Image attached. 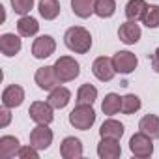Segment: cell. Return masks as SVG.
<instances>
[{
  "label": "cell",
  "instance_id": "22",
  "mask_svg": "<svg viewBox=\"0 0 159 159\" xmlns=\"http://www.w3.org/2000/svg\"><path fill=\"white\" fill-rule=\"evenodd\" d=\"M38 10L45 21H54L60 15V2L58 0H39Z\"/></svg>",
  "mask_w": 159,
  "mask_h": 159
},
{
  "label": "cell",
  "instance_id": "4",
  "mask_svg": "<svg viewBox=\"0 0 159 159\" xmlns=\"http://www.w3.org/2000/svg\"><path fill=\"white\" fill-rule=\"evenodd\" d=\"M152 140H153V139L148 137V135H144L142 131L135 133V135L129 139V150H131V153H133L135 157H140V159L150 157V155L153 153V142H152Z\"/></svg>",
  "mask_w": 159,
  "mask_h": 159
},
{
  "label": "cell",
  "instance_id": "25",
  "mask_svg": "<svg viewBox=\"0 0 159 159\" xmlns=\"http://www.w3.org/2000/svg\"><path fill=\"white\" fill-rule=\"evenodd\" d=\"M101 111H103L107 116H112V114L120 112V111H122V98H120L118 94H114V92L107 94L105 99H103V103H101Z\"/></svg>",
  "mask_w": 159,
  "mask_h": 159
},
{
  "label": "cell",
  "instance_id": "5",
  "mask_svg": "<svg viewBox=\"0 0 159 159\" xmlns=\"http://www.w3.org/2000/svg\"><path fill=\"white\" fill-rule=\"evenodd\" d=\"M34 81H36V84H38L41 90H47V92H51L52 88H56L58 84H62L60 79H58V75H56L54 66L39 67V69L36 71V75H34Z\"/></svg>",
  "mask_w": 159,
  "mask_h": 159
},
{
  "label": "cell",
  "instance_id": "2",
  "mask_svg": "<svg viewBox=\"0 0 159 159\" xmlns=\"http://www.w3.org/2000/svg\"><path fill=\"white\" fill-rule=\"evenodd\" d=\"M69 124L75 129L88 131L96 124V111L92 109V105H77L69 112Z\"/></svg>",
  "mask_w": 159,
  "mask_h": 159
},
{
  "label": "cell",
  "instance_id": "24",
  "mask_svg": "<svg viewBox=\"0 0 159 159\" xmlns=\"http://www.w3.org/2000/svg\"><path fill=\"white\" fill-rule=\"evenodd\" d=\"M98 99V88L92 84H83L77 90V105H94Z\"/></svg>",
  "mask_w": 159,
  "mask_h": 159
},
{
  "label": "cell",
  "instance_id": "21",
  "mask_svg": "<svg viewBox=\"0 0 159 159\" xmlns=\"http://www.w3.org/2000/svg\"><path fill=\"white\" fill-rule=\"evenodd\" d=\"M146 10H148L146 0H129L125 6V17L129 21H142Z\"/></svg>",
  "mask_w": 159,
  "mask_h": 159
},
{
  "label": "cell",
  "instance_id": "23",
  "mask_svg": "<svg viewBox=\"0 0 159 159\" xmlns=\"http://www.w3.org/2000/svg\"><path fill=\"white\" fill-rule=\"evenodd\" d=\"M71 10L77 17L88 19L96 10V0H71Z\"/></svg>",
  "mask_w": 159,
  "mask_h": 159
},
{
  "label": "cell",
  "instance_id": "1",
  "mask_svg": "<svg viewBox=\"0 0 159 159\" xmlns=\"http://www.w3.org/2000/svg\"><path fill=\"white\" fill-rule=\"evenodd\" d=\"M64 43L71 52L77 54H86L92 49V36L83 26H71L64 34Z\"/></svg>",
  "mask_w": 159,
  "mask_h": 159
},
{
  "label": "cell",
  "instance_id": "15",
  "mask_svg": "<svg viewBox=\"0 0 159 159\" xmlns=\"http://www.w3.org/2000/svg\"><path fill=\"white\" fill-rule=\"evenodd\" d=\"M19 150H21V142L17 137L11 135L0 137V159H11L19 155Z\"/></svg>",
  "mask_w": 159,
  "mask_h": 159
},
{
  "label": "cell",
  "instance_id": "19",
  "mask_svg": "<svg viewBox=\"0 0 159 159\" xmlns=\"http://www.w3.org/2000/svg\"><path fill=\"white\" fill-rule=\"evenodd\" d=\"M17 32L21 38H32L39 32V25L34 17L30 15H23L19 21H17Z\"/></svg>",
  "mask_w": 159,
  "mask_h": 159
},
{
  "label": "cell",
  "instance_id": "17",
  "mask_svg": "<svg viewBox=\"0 0 159 159\" xmlns=\"http://www.w3.org/2000/svg\"><path fill=\"white\" fill-rule=\"evenodd\" d=\"M21 38L15 34H2L0 36V51L4 56H15L21 51Z\"/></svg>",
  "mask_w": 159,
  "mask_h": 159
},
{
  "label": "cell",
  "instance_id": "20",
  "mask_svg": "<svg viewBox=\"0 0 159 159\" xmlns=\"http://www.w3.org/2000/svg\"><path fill=\"white\" fill-rule=\"evenodd\" d=\"M139 129L152 139H159V116H155V114L142 116L139 122Z\"/></svg>",
  "mask_w": 159,
  "mask_h": 159
},
{
  "label": "cell",
  "instance_id": "13",
  "mask_svg": "<svg viewBox=\"0 0 159 159\" xmlns=\"http://www.w3.org/2000/svg\"><path fill=\"white\" fill-rule=\"evenodd\" d=\"M60 155L64 159H79L83 157V142L75 137H66L60 144Z\"/></svg>",
  "mask_w": 159,
  "mask_h": 159
},
{
  "label": "cell",
  "instance_id": "10",
  "mask_svg": "<svg viewBox=\"0 0 159 159\" xmlns=\"http://www.w3.org/2000/svg\"><path fill=\"white\" fill-rule=\"evenodd\" d=\"M54 51H56V41L52 36H39L32 43V54L38 60L49 58L51 54H54Z\"/></svg>",
  "mask_w": 159,
  "mask_h": 159
},
{
  "label": "cell",
  "instance_id": "26",
  "mask_svg": "<svg viewBox=\"0 0 159 159\" xmlns=\"http://www.w3.org/2000/svg\"><path fill=\"white\" fill-rule=\"evenodd\" d=\"M116 11V0H96V10L94 13L101 19L112 17Z\"/></svg>",
  "mask_w": 159,
  "mask_h": 159
},
{
  "label": "cell",
  "instance_id": "12",
  "mask_svg": "<svg viewBox=\"0 0 159 159\" xmlns=\"http://www.w3.org/2000/svg\"><path fill=\"white\" fill-rule=\"evenodd\" d=\"M25 101V90L23 86L19 84H10L4 88L2 92V105L8 107V109H15V107H21Z\"/></svg>",
  "mask_w": 159,
  "mask_h": 159
},
{
  "label": "cell",
  "instance_id": "27",
  "mask_svg": "<svg viewBox=\"0 0 159 159\" xmlns=\"http://www.w3.org/2000/svg\"><path fill=\"white\" fill-rule=\"evenodd\" d=\"M142 107V103H140V98L139 96H135V94H127V96H124L122 98V112L124 114H135L139 109Z\"/></svg>",
  "mask_w": 159,
  "mask_h": 159
},
{
  "label": "cell",
  "instance_id": "16",
  "mask_svg": "<svg viewBox=\"0 0 159 159\" xmlns=\"http://www.w3.org/2000/svg\"><path fill=\"white\" fill-rule=\"evenodd\" d=\"M124 131L125 129H124V124L122 122H118L114 118H109V120H105L101 124L99 135H101V139H116V140H120L124 137Z\"/></svg>",
  "mask_w": 159,
  "mask_h": 159
},
{
  "label": "cell",
  "instance_id": "28",
  "mask_svg": "<svg viewBox=\"0 0 159 159\" xmlns=\"http://www.w3.org/2000/svg\"><path fill=\"white\" fill-rule=\"evenodd\" d=\"M142 25H146L148 28H157L159 26V6H148L144 17H142Z\"/></svg>",
  "mask_w": 159,
  "mask_h": 159
},
{
  "label": "cell",
  "instance_id": "18",
  "mask_svg": "<svg viewBox=\"0 0 159 159\" xmlns=\"http://www.w3.org/2000/svg\"><path fill=\"white\" fill-rule=\"evenodd\" d=\"M47 101L54 107V109H64V107H67V103L71 101V92L66 88V86H56V88H52L51 92H49V98H47Z\"/></svg>",
  "mask_w": 159,
  "mask_h": 159
},
{
  "label": "cell",
  "instance_id": "8",
  "mask_svg": "<svg viewBox=\"0 0 159 159\" xmlns=\"http://www.w3.org/2000/svg\"><path fill=\"white\" fill-rule=\"evenodd\" d=\"M92 73L96 75V79H99L101 83H109L114 79L116 75V69H114V64H112V58H107V56H99L94 60L92 64Z\"/></svg>",
  "mask_w": 159,
  "mask_h": 159
},
{
  "label": "cell",
  "instance_id": "3",
  "mask_svg": "<svg viewBox=\"0 0 159 159\" xmlns=\"http://www.w3.org/2000/svg\"><path fill=\"white\" fill-rule=\"evenodd\" d=\"M54 69H56V75L60 79V83L75 81L79 77V73H81V66H79V62L73 56H60L54 62Z\"/></svg>",
  "mask_w": 159,
  "mask_h": 159
},
{
  "label": "cell",
  "instance_id": "7",
  "mask_svg": "<svg viewBox=\"0 0 159 159\" xmlns=\"http://www.w3.org/2000/svg\"><path fill=\"white\" fill-rule=\"evenodd\" d=\"M52 105L49 101H34L28 109L30 120H34L36 124H51L54 120V112H52Z\"/></svg>",
  "mask_w": 159,
  "mask_h": 159
},
{
  "label": "cell",
  "instance_id": "30",
  "mask_svg": "<svg viewBox=\"0 0 159 159\" xmlns=\"http://www.w3.org/2000/svg\"><path fill=\"white\" fill-rule=\"evenodd\" d=\"M17 157H21V159H39V153H38V148L28 144V146H21Z\"/></svg>",
  "mask_w": 159,
  "mask_h": 159
},
{
  "label": "cell",
  "instance_id": "29",
  "mask_svg": "<svg viewBox=\"0 0 159 159\" xmlns=\"http://www.w3.org/2000/svg\"><path fill=\"white\" fill-rule=\"evenodd\" d=\"M11 8L19 15H28L34 8V0H11Z\"/></svg>",
  "mask_w": 159,
  "mask_h": 159
},
{
  "label": "cell",
  "instance_id": "31",
  "mask_svg": "<svg viewBox=\"0 0 159 159\" xmlns=\"http://www.w3.org/2000/svg\"><path fill=\"white\" fill-rule=\"evenodd\" d=\"M0 116H2V122H0V127H8L10 120H11V114H10V109L4 107L2 111H0Z\"/></svg>",
  "mask_w": 159,
  "mask_h": 159
},
{
  "label": "cell",
  "instance_id": "9",
  "mask_svg": "<svg viewBox=\"0 0 159 159\" xmlns=\"http://www.w3.org/2000/svg\"><path fill=\"white\" fill-rule=\"evenodd\" d=\"M52 131L49 129V124H38L30 131V144L38 150H47L52 144Z\"/></svg>",
  "mask_w": 159,
  "mask_h": 159
},
{
  "label": "cell",
  "instance_id": "11",
  "mask_svg": "<svg viewBox=\"0 0 159 159\" xmlns=\"http://www.w3.org/2000/svg\"><path fill=\"white\" fill-rule=\"evenodd\" d=\"M140 36H142V32H140V26L137 25V21H125V23H122L120 25V28H118V38H120V41L122 43H125V45H135L139 39H140Z\"/></svg>",
  "mask_w": 159,
  "mask_h": 159
},
{
  "label": "cell",
  "instance_id": "6",
  "mask_svg": "<svg viewBox=\"0 0 159 159\" xmlns=\"http://www.w3.org/2000/svg\"><path fill=\"white\" fill-rule=\"evenodd\" d=\"M112 64H114V69L116 73H122V75H129L137 69L139 66V60L133 52L129 51H118L114 56H112Z\"/></svg>",
  "mask_w": 159,
  "mask_h": 159
},
{
  "label": "cell",
  "instance_id": "32",
  "mask_svg": "<svg viewBox=\"0 0 159 159\" xmlns=\"http://www.w3.org/2000/svg\"><path fill=\"white\" fill-rule=\"evenodd\" d=\"M152 69L155 73H159V47L155 49V52L152 54Z\"/></svg>",
  "mask_w": 159,
  "mask_h": 159
},
{
  "label": "cell",
  "instance_id": "14",
  "mask_svg": "<svg viewBox=\"0 0 159 159\" xmlns=\"http://www.w3.org/2000/svg\"><path fill=\"white\" fill-rule=\"evenodd\" d=\"M98 155L101 159H118L122 155V146L116 139H101L98 144Z\"/></svg>",
  "mask_w": 159,
  "mask_h": 159
}]
</instances>
